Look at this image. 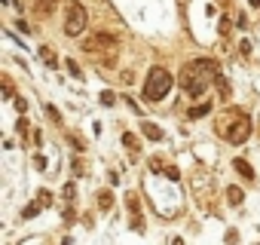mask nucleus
<instances>
[{
	"mask_svg": "<svg viewBox=\"0 0 260 245\" xmlns=\"http://www.w3.org/2000/svg\"><path fill=\"white\" fill-rule=\"evenodd\" d=\"M220 71H217V65L211 62V58H199V62H190V65H184V71H181V86L187 89V95L190 98H199V95H205V89L211 86V77H217Z\"/></svg>",
	"mask_w": 260,
	"mask_h": 245,
	"instance_id": "f257e3e1",
	"label": "nucleus"
},
{
	"mask_svg": "<svg viewBox=\"0 0 260 245\" xmlns=\"http://www.w3.org/2000/svg\"><path fill=\"white\" fill-rule=\"evenodd\" d=\"M172 86H175V77H172L166 68H150V71H147V80H144L141 95H144V101L156 104V101H162V98L172 92Z\"/></svg>",
	"mask_w": 260,
	"mask_h": 245,
	"instance_id": "f03ea898",
	"label": "nucleus"
},
{
	"mask_svg": "<svg viewBox=\"0 0 260 245\" xmlns=\"http://www.w3.org/2000/svg\"><path fill=\"white\" fill-rule=\"evenodd\" d=\"M116 49H119L116 37H113V34H104V31H98V34H92V37L86 40V52H92V55H98V52H101L107 65H113Z\"/></svg>",
	"mask_w": 260,
	"mask_h": 245,
	"instance_id": "7ed1b4c3",
	"label": "nucleus"
},
{
	"mask_svg": "<svg viewBox=\"0 0 260 245\" xmlns=\"http://www.w3.org/2000/svg\"><path fill=\"white\" fill-rule=\"evenodd\" d=\"M86 22H89L86 7L80 4V0H74V4L68 7V13H64V34H68V37L83 34V31H86Z\"/></svg>",
	"mask_w": 260,
	"mask_h": 245,
	"instance_id": "20e7f679",
	"label": "nucleus"
},
{
	"mask_svg": "<svg viewBox=\"0 0 260 245\" xmlns=\"http://www.w3.org/2000/svg\"><path fill=\"white\" fill-rule=\"evenodd\" d=\"M248 135H251V119L242 116V113H236V119L230 122V126H223V138H226L230 144H242Z\"/></svg>",
	"mask_w": 260,
	"mask_h": 245,
	"instance_id": "39448f33",
	"label": "nucleus"
},
{
	"mask_svg": "<svg viewBox=\"0 0 260 245\" xmlns=\"http://www.w3.org/2000/svg\"><path fill=\"white\" fill-rule=\"evenodd\" d=\"M141 135H144L147 141H162V138H166L156 122H141Z\"/></svg>",
	"mask_w": 260,
	"mask_h": 245,
	"instance_id": "423d86ee",
	"label": "nucleus"
},
{
	"mask_svg": "<svg viewBox=\"0 0 260 245\" xmlns=\"http://www.w3.org/2000/svg\"><path fill=\"white\" fill-rule=\"evenodd\" d=\"M233 169H236L245 181H254V169H251V163H245L242 157H236V160H233Z\"/></svg>",
	"mask_w": 260,
	"mask_h": 245,
	"instance_id": "0eeeda50",
	"label": "nucleus"
},
{
	"mask_svg": "<svg viewBox=\"0 0 260 245\" xmlns=\"http://www.w3.org/2000/svg\"><path fill=\"white\" fill-rule=\"evenodd\" d=\"M58 10V0H37V13L40 16H52Z\"/></svg>",
	"mask_w": 260,
	"mask_h": 245,
	"instance_id": "6e6552de",
	"label": "nucleus"
},
{
	"mask_svg": "<svg viewBox=\"0 0 260 245\" xmlns=\"http://www.w3.org/2000/svg\"><path fill=\"white\" fill-rule=\"evenodd\" d=\"M226 199H230V205H242V199H245L242 187H226Z\"/></svg>",
	"mask_w": 260,
	"mask_h": 245,
	"instance_id": "1a4fd4ad",
	"label": "nucleus"
},
{
	"mask_svg": "<svg viewBox=\"0 0 260 245\" xmlns=\"http://www.w3.org/2000/svg\"><path fill=\"white\" fill-rule=\"evenodd\" d=\"M110 205H113V193H110V190H101V193H98V208L107 211Z\"/></svg>",
	"mask_w": 260,
	"mask_h": 245,
	"instance_id": "9d476101",
	"label": "nucleus"
},
{
	"mask_svg": "<svg viewBox=\"0 0 260 245\" xmlns=\"http://www.w3.org/2000/svg\"><path fill=\"white\" fill-rule=\"evenodd\" d=\"M40 58H43L49 68H58V58L52 55V49H49V46H43V49H40Z\"/></svg>",
	"mask_w": 260,
	"mask_h": 245,
	"instance_id": "9b49d317",
	"label": "nucleus"
},
{
	"mask_svg": "<svg viewBox=\"0 0 260 245\" xmlns=\"http://www.w3.org/2000/svg\"><path fill=\"white\" fill-rule=\"evenodd\" d=\"M205 113H211V104H199V107H190V119H199V116H205Z\"/></svg>",
	"mask_w": 260,
	"mask_h": 245,
	"instance_id": "f8f14e48",
	"label": "nucleus"
},
{
	"mask_svg": "<svg viewBox=\"0 0 260 245\" xmlns=\"http://www.w3.org/2000/svg\"><path fill=\"white\" fill-rule=\"evenodd\" d=\"M122 144H125L128 150H138V138H135L132 132H122Z\"/></svg>",
	"mask_w": 260,
	"mask_h": 245,
	"instance_id": "ddd939ff",
	"label": "nucleus"
},
{
	"mask_svg": "<svg viewBox=\"0 0 260 245\" xmlns=\"http://www.w3.org/2000/svg\"><path fill=\"white\" fill-rule=\"evenodd\" d=\"M101 104H104V107H113V104H116V95H113V92H101Z\"/></svg>",
	"mask_w": 260,
	"mask_h": 245,
	"instance_id": "4468645a",
	"label": "nucleus"
},
{
	"mask_svg": "<svg viewBox=\"0 0 260 245\" xmlns=\"http://www.w3.org/2000/svg\"><path fill=\"white\" fill-rule=\"evenodd\" d=\"M61 193H64V199H68V202H74V199H77V187H74V184H64V190H61Z\"/></svg>",
	"mask_w": 260,
	"mask_h": 245,
	"instance_id": "2eb2a0df",
	"label": "nucleus"
},
{
	"mask_svg": "<svg viewBox=\"0 0 260 245\" xmlns=\"http://www.w3.org/2000/svg\"><path fill=\"white\" fill-rule=\"evenodd\" d=\"M68 71H71V77H80L83 71H80V65L74 62V58H68Z\"/></svg>",
	"mask_w": 260,
	"mask_h": 245,
	"instance_id": "dca6fc26",
	"label": "nucleus"
},
{
	"mask_svg": "<svg viewBox=\"0 0 260 245\" xmlns=\"http://www.w3.org/2000/svg\"><path fill=\"white\" fill-rule=\"evenodd\" d=\"M239 52L248 58V55H251V43H248V40H242V43H239Z\"/></svg>",
	"mask_w": 260,
	"mask_h": 245,
	"instance_id": "f3484780",
	"label": "nucleus"
},
{
	"mask_svg": "<svg viewBox=\"0 0 260 245\" xmlns=\"http://www.w3.org/2000/svg\"><path fill=\"white\" fill-rule=\"evenodd\" d=\"M43 110H46V116H52V119H55V122H58V119H61V116H58V110H55V107H52V104H46V107H43Z\"/></svg>",
	"mask_w": 260,
	"mask_h": 245,
	"instance_id": "a211bd4d",
	"label": "nucleus"
},
{
	"mask_svg": "<svg viewBox=\"0 0 260 245\" xmlns=\"http://www.w3.org/2000/svg\"><path fill=\"white\" fill-rule=\"evenodd\" d=\"M166 178H169V181H178V178H181V172L172 166V169H166Z\"/></svg>",
	"mask_w": 260,
	"mask_h": 245,
	"instance_id": "6ab92c4d",
	"label": "nucleus"
},
{
	"mask_svg": "<svg viewBox=\"0 0 260 245\" xmlns=\"http://www.w3.org/2000/svg\"><path fill=\"white\" fill-rule=\"evenodd\" d=\"M16 107H19V113H25L28 110V101L25 98H16Z\"/></svg>",
	"mask_w": 260,
	"mask_h": 245,
	"instance_id": "aec40b11",
	"label": "nucleus"
},
{
	"mask_svg": "<svg viewBox=\"0 0 260 245\" xmlns=\"http://www.w3.org/2000/svg\"><path fill=\"white\" fill-rule=\"evenodd\" d=\"M248 4H251V7H260V0H248Z\"/></svg>",
	"mask_w": 260,
	"mask_h": 245,
	"instance_id": "412c9836",
	"label": "nucleus"
},
{
	"mask_svg": "<svg viewBox=\"0 0 260 245\" xmlns=\"http://www.w3.org/2000/svg\"><path fill=\"white\" fill-rule=\"evenodd\" d=\"M7 4H10V7H19V4H16V0H7Z\"/></svg>",
	"mask_w": 260,
	"mask_h": 245,
	"instance_id": "4be33fe9",
	"label": "nucleus"
}]
</instances>
